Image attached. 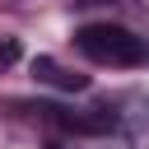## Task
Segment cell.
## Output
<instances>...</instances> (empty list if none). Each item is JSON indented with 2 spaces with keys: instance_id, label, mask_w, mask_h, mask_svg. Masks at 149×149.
Returning a JSON list of instances; mask_svg holds the SVG:
<instances>
[{
  "instance_id": "3957f363",
  "label": "cell",
  "mask_w": 149,
  "mask_h": 149,
  "mask_svg": "<svg viewBox=\"0 0 149 149\" xmlns=\"http://www.w3.org/2000/svg\"><path fill=\"white\" fill-rule=\"evenodd\" d=\"M23 56V47H19V37H0V70H9L14 61Z\"/></svg>"
},
{
  "instance_id": "7a4b0ae2",
  "label": "cell",
  "mask_w": 149,
  "mask_h": 149,
  "mask_svg": "<svg viewBox=\"0 0 149 149\" xmlns=\"http://www.w3.org/2000/svg\"><path fill=\"white\" fill-rule=\"evenodd\" d=\"M33 74H37V79H47V84H56V88H65V93H84V88H88V74L61 70L51 56H37V61H33Z\"/></svg>"
},
{
  "instance_id": "277c9868",
  "label": "cell",
  "mask_w": 149,
  "mask_h": 149,
  "mask_svg": "<svg viewBox=\"0 0 149 149\" xmlns=\"http://www.w3.org/2000/svg\"><path fill=\"white\" fill-rule=\"evenodd\" d=\"M144 56H149V51H144Z\"/></svg>"
},
{
  "instance_id": "6da1fadb",
  "label": "cell",
  "mask_w": 149,
  "mask_h": 149,
  "mask_svg": "<svg viewBox=\"0 0 149 149\" xmlns=\"http://www.w3.org/2000/svg\"><path fill=\"white\" fill-rule=\"evenodd\" d=\"M74 47L88 56V61H98V65H140L144 61V37H135L126 23H112V19H102V23H84L79 33H74Z\"/></svg>"
}]
</instances>
